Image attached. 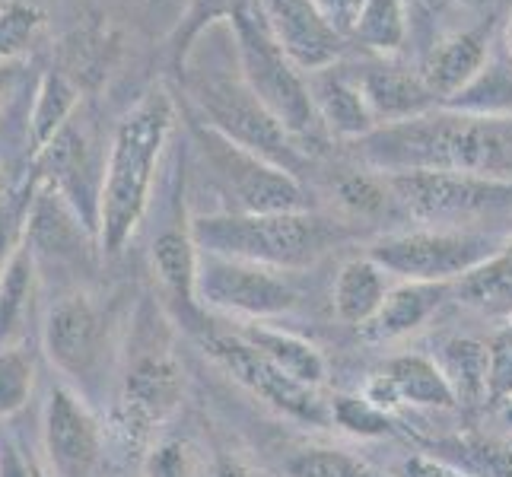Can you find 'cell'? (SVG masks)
<instances>
[{
	"label": "cell",
	"instance_id": "8fae6325",
	"mask_svg": "<svg viewBox=\"0 0 512 477\" xmlns=\"http://www.w3.org/2000/svg\"><path fill=\"white\" fill-rule=\"evenodd\" d=\"M39 465L48 477H102L109 462V427L58 376H48L39 395Z\"/></svg>",
	"mask_w": 512,
	"mask_h": 477
},
{
	"label": "cell",
	"instance_id": "484cf974",
	"mask_svg": "<svg viewBox=\"0 0 512 477\" xmlns=\"http://www.w3.org/2000/svg\"><path fill=\"white\" fill-rule=\"evenodd\" d=\"M45 357L39 341H20L0 347V423H10L29 411L42 392Z\"/></svg>",
	"mask_w": 512,
	"mask_h": 477
},
{
	"label": "cell",
	"instance_id": "8992f818",
	"mask_svg": "<svg viewBox=\"0 0 512 477\" xmlns=\"http://www.w3.org/2000/svg\"><path fill=\"white\" fill-rule=\"evenodd\" d=\"M191 233L207 255L252 261L261 268L296 274L322 261L331 249L357 236L350 220L322 210H284V214H191Z\"/></svg>",
	"mask_w": 512,
	"mask_h": 477
},
{
	"label": "cell",
	"instance_id": "30bf717a",
	"mask_svg": "<svg viewBox=\"0 0 512 477\" xmlns=\"http://www.w3.org/2000/svg\"><path fill=\"white\" fill-rule=\"evenodd\" d=\"M509 236L493 229H452L417 226L404 233H385L369 242V258H376L395 280H423V284H458L484 261L497 255Z\"/></svg>",
	"mask_w": 512,
	"mask_h": 477
},
{
	"label": "cell",
	"instance_id": "836d02e7",
	"mask_svg": "<svg viewBox=\"0 0 512 477\" xmlns=\"http://www.w3.org/2000/svg\"><path fill=\"white\" fill-rule=\"evenodd\" d=\"M455 296L478 309H512V236L503 249L455 284Z\"/></svg>",
	"mask_w": 512,
	"mask_h": 477
},
{
	"label": "cell",
	"instance_id": "f546056e",
	"mask_svg": "<svg viewBox=\"0 0 512 477\" xmlns=\"http://www.w3.org/2000/svg\"><path fill=\"white\" fill-rule=\"evenodd\" d=\"M433 360L443 369L458 404H487V341L446 338Z\"/></svg>",
	"mask_w": 512,
	"mask_h": 477
},
{
	"label": "cell",
	"instance_id": "d6a6232c",
	"mask_svg": "<svg viewBox=\"0 0 512 477\" xmlns=\"http://www.w3.org/2000/svg\"><path fill=\"white\" fill-rule=\"evenodd\" d=\"M249 7H255V0H191L185 16L179 20V26H175V32L169 35V55H172L175 74L185 67L188 55L207 29H214L217 23L229 26L239 13H245Z\"/></svg>",
	"mask_w": 512,
	"mask_h": 477
},
{
	"label": "cell",
	"instance_id": "9c48e42d",
	"mask_svg": "<svg viewBox=\"0 0 512 477\" xmlns=\"http://www.w3.org/2000/svg\"><path fill=\"white\" fill-rule=\"evenodd\" d=\"M398 210L420 226L484 229V220L509 217L512 223V182L468 172H395L385 175Z\"/></svg>",
	"mask_w": 512,
	"mask_h": 477
},
{
	"label": "cell",
	"instance_id": "ab89813d",
	"mask_svg": "<svg viewBox=\"0 0 512 477\" xmlns=\"http://www.w3.org/2000/svg\"><path fill=\"white\" fill-rule=\"evenodd\" d=\"M0 477H35V455L23 449L7 423H0Z\"/></svg>",
	"mask_w": 512,
	"mask_h": 477
},
{
	"label": "cell",
	"instance_id": "60d3db41",
	"mask_svg": "<svg viewBox=\"0 0 512 477\" xmlns=\"http://www.w3.org/2000/svg\"><path fill=\"white\" fill-rule=\"evenodd\" d=\"M392 477H471V474L439 455H411L392 471Z\"/></svg>",
	"mask_w": 512,
	"mask_h": 477
},
{
	"label": "cell",
	"instance_id": "1f68e13d",
	"mask_svg": "<svg viewBox=\"0 0 512 477\" xmlns=\"http://www.w3.org/2000/svg\"><path fill=\"white\" fill-rule=\"evenodd\" d=\"M433 455L468 471L471 477H512V443L478 433L446 436L433 443Z\"/></svg>",
	"mask_w": 512,
	"mask_h": 477
},
{
	"label": "cell",
	"instance_id": "9a60e30c",
	"mask_svg": "<svg viewBox=\"0 0 512 477\" xmlns=\"http://www.w3.org/2000/svg\"><path fill=\"white\" fill-rule=\"evenodd\" d=\"M198 303L207 312L233 315L242 322H264V318L293 312L299 290L284 271L201 252Z\"/></svg>",
	"mask_w": 512,
	"mask_h": 477
},
{
	"label": "cell",
	"instance_id": "44dd1931",
	"mask_svg": "<svg viewBox=\"0 0 512 477\" xmlns=\"http://www.w3.org/2000/svg\"><path fill=\"white\" fill-rule=\"evenodd\" d=\"M455 293V284H423V280H395L379 312L360 328L366 344H395L411 338L430 318L443 309Z\"/></svg>",
	"mask_w": 512,
	"mask_h": 477
},
{
	"label": "cell",
	"instance_id": "ee69618b",
	"mask_svg": "<svg viewBox=\"0 0 512 477\" xmlns=\"http://www.w3.org/2000/svg\"><path fill=\"white\" fill-rule=\"evenodd\" d=\"M423 7L427 10H443V7H481V4H487V0H420Z\"/></svg>",
	"mask_w": 512,
	"mask_h": 477
},
{
	"label": "cell",
	"instance_id": "f35d334b",
	"mask_svg": "<svg viewBox=\"0 0 512 477\" xmlns=\"http://www.w3.org/2000/svg\"><path fill=\"white\" fill-rule=\"evenodd\" d=\"M512 401V322L487 338V404Z\"/></svg>",
	"mask_w": 512,
	"mask_h": 477
},
{
	"label": "cell",
	"instance_id": "6da1fadb",
	"mask_svg": "<svg viewBox=\"0 0 512 477\" xmlns=\"http://www.w3.org/2000/svg\"><path fill=\"white\" fill-rule=\"evenodd\" d=\"M360 166L382 175L395 172H468L512 182V115H471L439 109L382 125L357 144Z\"/></svg>",
	"mask_w": 512,
	"mask_h": 477
},
{
	"label": "cell",
	"instance_id": "b9f144b4",
	"mask_svg": "<svg viewBox=\"0 0 512 477\" xmlns=\"http://www.w3.org/2000/svg\"><path fill=\"white\" fill-rule=\"evenodd\" d=\"M214 477H255V471L239 462L236 455H217L214 458Z\"/></svg>",
	"mask_w": 512,
	"mask_h": 477
},
{
	"label": "cell",
	"instance_id": "e575fe53",
	"mask_svg": "<svg viewBox=\"0 0 512 477\" xmlns=\"http://www.w3.org/2000/svg\"><path fill=\"white\" fill-rule=\"evenodd\" d=\"M287 477H392L366 458L338 446H309L287 458Z\"/></svg>",
	"mask_w": 512,
	"mask_h": 477
},
{
	"label": "cell",
	"instance_id": "7c38bea8",
	"mask_svg": "<svg viewBox=\"0 0 512 477\" xmlns=\"http://www.w3.org/2000/svg\"><path fill=\"white\" fill-rule=\"evenodd\" d=\"M201 347L229 379L239 382L249 395L261 398L271 411L303 423V427H331V401L319 395V388L287 376L284 369L274 366L261 350L245 341L239 331H204Z\"/></svg>",
	"mask_w": 512,
	"mask_h": 477
},
{
	"label": "cell",
	"instance_id": "5bb4252c",
	"mask_svg": "<svg viewBox=\"0 0 512 477\" xmlns=\"http://www.w3.org/2000/svg\"><path fill=\"white\" fill-rule=\"evenodd\" d=\"M105 156H109V144L102 147V140L96 137L93 125L77 109V115L70 118L39 153H35L29 175L39 185L58 191L61 198L77 210L80 220L90 226L93 233H99V198H102V179H105Z\"/></svg>",
	"mask_w": 512,
	"mask_h": 477
},
{
	"label": "cell",
	"instance_id": "d4e9b609",
	"mask_svg": "<svg viewBox=\"0 0 512 477\" xmlns=\"http://www.w3.org/2000/svg\"><path fill=\"white\" fill-rule=\"evenodd\" d=\"M239 334L255 350H261L274 366H280L287 376H293L296 382L312 385V388L325 385L328 363H325V353L315 347L312 341L299 338V334L284 331V328L261 325V322H242Z\"/></svg>",
	"mask_w": 512,
	"mask_h": 477
},
{
	"label": "cell",
	"instance_id": "7a4b0ae2",
	"mask_svg": "<svg viewBox=\"0 0 512 477\" xmlns=\"http://www.w3.org/2000/svg\"><path fill=\"white\" fill-rule=\"evenodd\" d=\"M175 125H179V102L166 86L147 90L115 125L99 198L96 236L102 258H118L147 220Z\"/></svg>",
	"mask_w": 512,
	"mask_h": 477
},
{
	"label": "cell",
	"instance_id": "ffe728a7",
	"mask_svg": "<svg viewBox=\"0 0 512 477\" xmlns=\"http://www.w3.org/2000/svg\"><path fill=\"white\" fill-rule=\"evenodd\" d=\"M366 398L392 414L401 404L408 408L452 411L458 408L452 385L446 382L443 369L427 353H401L392 357L366 388Z\"/></svg>",
	"mask_w": 512,
	"mask_h": 477
},
{
	"label": "cell",
	"instance_id": "cb8c5ba5",
	"mask_svg": "<svg viewBox=\"0 0 512 477\" xmlns=\"http://www.w3.org/2000/svg\"><path fill=\"white\" fill-rule=\"evenodd\" d=\"M395 277L388 274L376 258L357 255L341 264L331 287V309L350 328H363L382 306V299L392 290Z\"/></svg>",
	"mask_w": 512,
	"mask_h": 477
},
{
	"label": "cell",
	"instance_id": "4fadbf2b",
	"mask_svg": "<svg viewBox=\"0 0 512 477\" xmlns=\"http://www.w3.org/2000/svg\"><path fill=\"white\" fill-rule=\"evenodd\" d=\"M35 182V179H32ZM23 242L39 264L42 284H55L58 290L83 284V274L96 268L102 258L99 239L90 226L80 220V214L70 207L58 191L35 182L32 201L26 210Z\"/></svg>",
	"mask_w": 512,
	"mask_h": 477
},
{
	"label": "cell",
	"instance_id": "52a82bcc",
	"mask_svg": "<svg viewBox=\"0 0 512 477\" xmlns=\"http://www.w3.org/2000/svg\"><path fill=\"white\" fill-rule=\"evenodd\" d=\"M233 39H236V58L245 83L252 86V93L261 99L280 128L290 134L293 144L303 150L309 159H319L331 147V134L325 131L319 109L309 90V74H303L287 55L284 48L274 42V35L264 23V16L255 7L239 13L233 23Z\"/></svg>",
	"mask_w": 512,
	"mask_h": 477
},
{
	"label": "cell",
	"instance_id": "277c9868",
	"mask_svg": "<svg viewBox=\"0 0 512 477\" xmlns=\"http://www.w3.org/2000/svg\"><path fill=\"white\" fill-rule=\"evenodd\" d=\"M185 395V369L175 357L169 322L160 306L137 303L128 318L125 347H121L118 382L112 404L105 408L109 439L125 452L150 446L156 430L179 411Z\"/></svg>",
	"mask_w": 512,
	"mask_h": 477
},
{
	"label": "cell",
	"instance_id": "5b68a950",
	"mask_svg": "<svg viewBox=\"0 0 512 477\" xmlns=\"http://www.w3.org/2000/svg\"><path fill=\"white\" fill-rule=\"evenodd\" d=\"M175 77L182 83V93L194 121L214 128L217 134L233 140V144L284 166L287 172L299 175V179L306 175V169H312L315 159H309L293 144L290 134L280 128V121L264 109L261 99L252 93V86L245 83L236 58V39L233 51L210 48L207 58L191 51L185 67Z\"/></svg>",
	"mask_w": 512,
	"mask_h": 477
},
{
	"label": "cell",
	"instance_id": "603a6c76",
	"mask_svg": "<svg viewBox=\"0 0 512 477\" xmlns=\"http://www.w3.org/2000/svg\"><path fill=\"white\" fill-rule=\"evenodd\" d=\"M42 296H45V284L39 264H35L32 252L23 242L16 249L4 280H0V347L20 341H39V325L45 309Z\"/></svg>",
	"mask_w": 512,
	"mask_h": 477
},
{
	"label": "cell",
	"instance_id": "f1b7e54d",
	"mask_svg": "<svg viewBox=\"0 0 512 477\" xmlns=\"http://www.w3.org/2000/svg\"><path fill=\"white\" fill-rule=\"evenodd\" d=\"M80 109V90L61 70H48L42 77L39 90L29 99V144H32V159L51 137H55L70 118Z\"/></svg>",
	"mask_w": 512,
	"mask_h": 477
},
{
	"label": "cell",
	"instance_id": "74e56055",
	"mask_svg": "<svg viewBox=\"0 0 512 477\" xmlns=\"http://www.w3.org/2000/svg\"><path fill=\"white\" fill-rule=\"evenodd\" d=\"M32 191H35V182H32V175H26L23 185L16 191H10L4 198V204H0V280H4L16 249L23 245L26 210L32 201Z\"/></svg>",
	"mask_w": 512,
	"mask_h": 477
},
{
	"label": "cell",
	"instance_id": "2e32d148",
	"mask_svg": "<svg viewBox=\"0 0 512 477\" xmlns=\"http://www.w3.org/2000/svg\"><path fill=\"white\" fill-rule=\"evenodd\" d=\"M198 268H201V249L191 233V214L185 204V172H182L175 194L169 198L166 223L150 239V271L160 280L166 306L179 312L185 325H191L204 312L198 303Z\"/></svg>",
	"mask_w": 512,
	"mask_h": 477
},
{
	"label": "cell",
	"instance_id": "7402d4cb",
	"mask_svg": "<svg viewBox=\"0 0 512 477\" xmlns=\"http://www.w3.org/2000/svg\"><path fill=\"white\" fill-rule=\"evenodd\" d=\"M309 90H312L315 109H319V118H322L325 131L331 134V140L357 144V140H363L366 134H373L379 128L363 93H360L357 80L350 74L347 61L309 74Z\"/></svg>",
	"mask_w": 512,
	"mask_h": 477
},
{
	"label": "cell",
	"instance_id": "8d00e7d4",
	"mask_svg": "<svg viewBox=\"0 0 512 477\" xmlns=\"http://www.w3.org/2000/svg\"><path fill=\"white\" fill-rule=\"evenodd\" d=\"M42 13L29 0H7L0 7V61H16L42 29Z\"/></svg>",
	"mask_w": 512,
	"mask_h": 477
},
{
	"label": "cell",
	"instance_id": "83f0119b",
	"mask_svg": "<svg viewBox=\"0 0 512 477\" xmlns=\"http://www.w3.org/2000/svg\"><path fill=\"white\" fill-rule=\"evenodd\" d=\"M334 204L341 207V217L350 223H373L379 217H404L395 194L388 188L385 175L376 169H347L331 182Z\"/></svg>",
	"mask_w": 512,
	"mask_h": 477
},
{
	"label": "cell",
	"instance_id": "ba28073f",
	"mask_svg": "<svg viewBox=\"0 0 512 477\" xmlns=\"http://www.w3.org/2000/svg\"><path fill=\"white\" fill-rule=\"evenodd\" d=\"M188 147L198 156L207 182L223 198L220 214H284L309 210L312 191L299 175L233 144L214 128L188 115Z\"/></svg>",
	"mask_w": 512,
	"mask_h": 477
},
{
	"label": "cell",
	"instance_id": "bcb514c9",
	"mask_svg": "<svg viewBox=\"0 0 512 477\" xmlns=\"http://www.w3.org/2000/svg\"><path fill=\"white\" fill-rule=\"evenodd\" d=\"M509 236H512V223H509Z\"/></svg>",
	"mask_w": 512,
	"mask_h": 477
},
{
	"label": "cell",
	"instance_id": "7bdbcfd3",
	"mask_svg": "<svg viewBox=\"0 0 512 477\" xmlns=\"http://www.w3.org/2000/svg\"><path fill=\"white\" fill-rule=\"evenodd\" d=\"M13 86H16V64L13 61H0V109L7 105Z\"/></svg>",
	"mask_w": 512,
	"mask_h": 477
},
{
	"label": "cell",
	"instance_id": "d6986e66",
	"mask_svg": "<svg viewBox=\"0 0 512 477\" xmlns=\"http://www.w3.org/2000/svg\"><path fill=\"white\" fill-rule=\"evenodd\" d=\"M347 67L379 128L411 121L439 109L430 86L423 83L420 70L411 64H401L395 58H369L363 64H347Z\"/></svg>",
	"mask_w": 512,
	"mask_h": 477
},
{
	"label": "cell",
	"instance_id": "3957f363",
	"mask_svg": "<svg viewBox=\"0 0 512 477\" xmlns=\"http://www.w3.org/2000/svg\"><path fill=\"white\" fill-rule=\"evenodd\" d=\"M131 309L121 296L96 293L86 284L51 293L42 309L39 350L45 366L102 414L115 395Z\"/></svg>",
	"mask_w": 512,
	"mask_h": 477
},
{
	"label": "cell",
	"instance_id": "e0dca14e",
	"mask_svg": "<svg viewBox=\"0 0 512 477\" xmlns=\"http://www.w3.org/2000/svg\"><path fill=\"white\" fill-rule=\"evenodd\" d=\"M258 10L274 42L303 74H315L347 58V32L331 20L319 0H258Z\"/></svg>",
	"mask_w": 512,
	"mask_h": 477
},
{
	"label": "cell",
	"instance_id": "f6af8a7d",
	"mask_svg": "<svg viewBox=\"0 0 512 477\" xmlns=\"http://www.w3.org/2000/svg\"><path fill=\"white\" fill-rule=\"evenodd\" d=\"M500 45H503V51L512 58V10H509V16H506V23H503V39H500Z\"/></svg>",
	"mask_w": 512,
	"mask_h": 477
},
{
	"label": "cell",
	"instance_id": "4dcf8cb0",
	"mask_svg": "<svg viewBox=\"0 0 512 477\" xmlns=\"http://www.w3.org/2000/svg\"><path fill=\"white\" fill-rule=\"evenodd\" d=\"M446 109L471 112V115H512V58L503 45H493V55L484 70L474 77L462 93L446 102Z\"/></svg>",
	"mask_w": 512,
	"mask_h": 477
},
{
	"label": "cell",
	"instance_id": "4316f807",
	"mask_svg": "<svg viewBox=\"0 0 512 477\" xmlns=\"http://www.w3.org/2000/svg\"><path fill=\"white\" fill-rule=\"evenodd\" d=\"M350 45H363L373 58H395L408 45V0H363L350 26Z\"/></svg>",
	"mask_w": 512,
	"mask_h": 477
},
{
	"label": "cell",
	"instance_id": "d590c367",
	"mask_svg": "<svg viewBox=\"0 0 512 477\" xmlns=\"http://www.w3.org/2000/svg\"><path fill=\"white\" fill-rule=\"evenodd\" d=\"M331 427L360 439H382L395 433V420L366 395H334L331 398Z\"/></svg>",
	"mask_w": 512,
	"mask_h": 477
},
{
	"label": "cell",
	"instance_id": "ac0fdd59",
	"mask_svg": "<svg viewBox=\"0 0 512 477\" xmlns=\"http://www.w3.org/2000/svg\"><path fill=\"white\" fill-rule=\"evenodd\" d=\"M497 26H500L497 13H487L474 26L458 29L446 35V39H439L427 55H423L417 70L439 105H446L452 96L462 93L484 70V64L493 55V45H497Z\"/></svg>",
	"mask_w": 512,
	"mask_h": 477
}]
</instances>
